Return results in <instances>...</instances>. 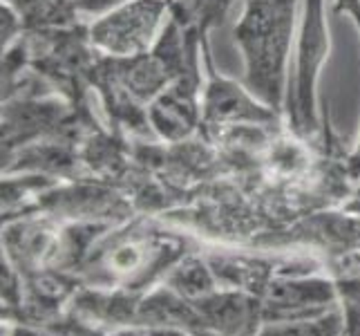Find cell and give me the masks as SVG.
I'll list each match as a JSON object with an SVG mask.
<instances>
[{
	"label": "cell",
	"mask_w": 360,
	"mask_h": 336,
	"mask_svg": "<svg viewBox=\"0 0 360 336\" xmlns=\"http://www.w3.org/2000/svg\"><path fill=\"white\" fill-rule=\"evenodd\" d=\"M302 0H244L233 39L244 58V85L259 101L284 115L287 70Z\"/></svg>",
	"instance_id": "6da1fadb"
},
{
	"label": "cell",
	"mask_w": 360,
	"mask_h": 336,
	"mask_svg": "<svg viewBox=\"0 0 360 336\" xmlns=\"http://www.w3.org/2000/svg\"><path fill=\"white\" fill-rule=\"evenodd\" d=\"M329 30L325 18V0H302L300 25L293 41L287 70L284 117L289 130L309 139L318 132V81L329 56Z\"/></svg>",
	"instance_id": "7a4b0ae2"
},
{
	"label": "cell",
	"mask_w": 360,
	"mask_h": 336,
	"mask_svg": "<svg viewBox=\"0 0 360 336\" xmlns=\"http://www.w3.org/2000/svg\"><path fill=\"white\" fill-rule=\"evenodd\" d=\"M168 0H128L90 25V43L110 58L132 61L150 54L166 32Z\"/></svg>",
	"instance_id": "3957f363"
},
{
	"label": "cell",
	"mask_w": 360,
	"mask_h": 336,
	"mask_svg": "<svg viewBox=\"0 0 360 336\" xmlns=\"http://www.w3.org/2000/svg\"><path fill=\"white\" fill-rule=\"evenodd\" d=\"M264 323L318 318L336 309V285L325 278H273L255 294Z\"/></svg>",
	"instance_id": "277c9868"
},
{
	"label": "cell",
	"mask_w": 360,
	"mask_h": 336,
	"mask_svg": "<svg viewBox=\"0 0 360 336\" xmlns=\"http://www.w3.org/2000/svg\"><path fill=\"white\" fill-rule=\"evenodd\" d=\"M208 66V81L202 90V119L210 126H266L280 115L264 106L246 88L217 74Z\"/></svg>",
	"instance_id": "5b68a950"
},
{
	"label": "cell",
	"mask_w": 360,
	"mask_h": 336,
	"mask_svg": "<svg viewBox=\"0 0 360 336\" xmlns=\"http://www.w3.org/2000/svg\"><path fill=\"white\" fill-rule=\"evenodd\" d=\"M179 249L172 240H159L157 235H136V238L117 240L101 258V271L108 280L136 287L146 285L155 271H164L172 260H177Z\"/></svg>",
	"instance_id": "8992f818"
},
{
	"label": "cell",
	"mask_w": 360,
	"mask_h": 336,
	"mask_svg": "<svg viewBox=\"0 0 360 336\" xmlns=\"http://www.w3.org/2000/svg\"><path fill=\"white\" fill-rule=\"evenodd\" d=\"M150 126L168 142L188 137L202 119V92L195 68L181 72L164 90H159L148 106Z\"/></svg>",
	"instance_id": "52a82bcc"
},
{
	"label": "cell",
	"mask_w": 360,
	"mask_h": 336,
	"mask_svg": "<svg viewBox=\"0 0 360 336\" xmlns=\"http://www.w3.org/2000/svg\"><path fill=\"white\" fill-rule=\"evenodd\" d=\"M217 276L210 265L200 258H184L177 267L166 273V287L179 294L186 301H202L217 292Z\"/></svg>",
	"instance_id": "ba28073f"
},
{
	"label": "cell",
	"mask_w": 360,
	"mask_h": 336,
	"mask_svg": "<svg viewBox=\"0 0 360 336\" xmlns=\"http://www.w3.org/2000/svg\"><path fill=\"white\" fill-rule=\"evenodd\" d=\"M3 244L7 247L9 260H16L22 254V265L39 263L52 244V231L45 222L36 220L9 224L3 235Z\"/></svg>",
	"instance_id": "9c48e42d"
},
{
	"label": "cell",
	"mask_w": 360,
	"mask_h": 336,
	"mask_svg": "<svg viewBox=\"0 0 360 336\" xmlns=\"http://www.w3.org/2000/svg\"><path fill=\"white\" fill-rule=\"evenodd\" d=\"M253 336H345V328L340 309L336 307L318 318L264 323V328L257 330Z\"/></svg>",
	"instance_id": "30bf717a"
},
{
	"label": "cell",
	"mask_w": 360,
	"mask_h": 336,
	"mask_svg": "<svg viewBox=\"0 0 360 336\" xmlns=\"http://www.w3.org/2000/svg\"><path fill=\"white\" fill-rule=\"evenodd\" d=\"M340 301V316L345 336H360V271L345 269L342 276L333 280Z\"/></svg>",
	"instance_id": "8fae6325"
},
{
	"label": "cell",
	"mask_w": 360,
	"mask_h": 336,
	"mask_svg": "<svg viewBox=\"0 0 360 336\" xmlns=\"http://www.w3.org/2000/svg\"><path fill=\"white\" fill-rule=\"evenodd\" d=\"M233 0H193V7L197 11V18L202 20V25L221 20V16L226 14L229 5Z\"/></svg>",
	"instance_id": "7c38bea8"
},
{
	"label": "cell",
	"mask_w": 360,
	"mask_h": 336,
	"mask_svg": "<svg viewBox=\"0 0 360 336\" xmlns=\"http://www.w3.org/2000/svg\"><path fill=\"white\" fill-rule=\"evenodd\" d=\"M0 14H3V52H7V49L11 47V43H14L16 34H18L20 16L9 0H3V9H0Z\"/></svg>",
	"instance_id": "4fadbf2b"
},
{
	"label": "cell",
	"mask_w": 360,
	"mask_h": 336,
	"mask_svg": "<svg viewBox=\"0 0 360 336\" xmlns=\"http://www.w3.org/2000/svg\"><path fill=\"white\" fill-rule=\"evenodd\" d=\"M123 3H128V0H72V7L77 9V14L98 18Z\"/></svg>",
	"instance_id": "5bb4252c"
}]
</instances>
